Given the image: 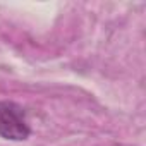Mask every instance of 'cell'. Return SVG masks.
<instances>
[{
  "label": "cell",
  "mask_w": 146,
  "mask_h": 146,
  "mask_svg": "<svg viewBox=\"0 0 146 146\" xmlns=\"http://www.w3.org/2000/svg\"><path fill=\"white\" fill-rule=\"evenodd\" d=\"M31 134L26 112L14 102H0V137L9 141H24Z\"/></svg>",
  "instance_id": "1"
}]
</instances>
